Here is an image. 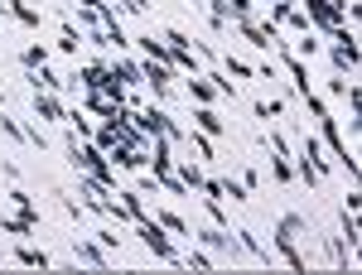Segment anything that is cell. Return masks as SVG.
<instances>
[{
    "label": "cell",
    "instance_id": "obj_24",
    "mask_svg": "<svg viewBox=\"0 0 362 275\" xmlns=\"http://www.w3.org/2000/svg\"><path fill=\"white\" fill-rule=\"evenodd\" d=\"M20 63H25V73H34V68H44V63H49V44H29L25 54H20Z\"/></svg>",
    "mask_w": 362,
    "mask_h": 275
},
{
    "label": "cell",
    "instance_id": "obj_16",
    "mask_svg": "<svg viewBox=\"0 0 362 275\" xmlns=\"http://www.w3.org/2000/svg\"><path fill=\"white\" fill-rule=\"evenodd\" d=\"M5 198L15 203V213H20V218H29V222H34V227H39V203H34V193H25V189H20V184H15V189L5 193Z\"/></svg>",
    "mask_w": 362,
    "mask_h": 275
},
{
    "label": "cell",
    "instance_id": "obj_11",
    "mask_svg": "<svg viewBox=\"0 0 362 275\" xmlns=\"http://www.w3.org/2000/svg\"><path fill=\"white\" fill-rule=\"evenodd\" d=\"M194 131H203V136H213V140H223V136H227V121H223L213 107H194Z\"/></svg>",
    "mask_w": 362,
    "mask_h": 275
},
{
    "label": "cell",
    "instance_id": "obj_4",
    "mask_svg": "<svg viewBox=\"0 0 362 275\" xmlns=\"http://www.w3.org/2000/svg\"><path fill=\"white\" fill-rule=\"evenodd\" d=\"M73 261L78 266H92V271H112V251L92 237H73Z\"/></svg>",
    "mask_w": 362,
    "mask_h": 275
},
{
    "label": "cell",
    "instance_id": "obj_25",
    "mask_svg": "<svg viewBox=\"0 0 362 275\" xmlns=\"http://www.w3.org/2000/svg\"><path fill=\"white\" fill-rule=\"evenodd\" d=\"M280 111H285L280 97H271V102H266V97H256V102H251V116H256V121H271V116H280Z\"/></svg>",
    "mask_w": 362,
    "mask_h": 275
},
{
    "label": "cell",
    "instance_id": "obj_35",
    "mask_svg": "<svg viewBox=\"0 0 362 275\" xmlns=\"http://www.w3.org/2000/svg\"><path fill=\"white\" fill-rule=\"evenodd\" d=\"M116 232H121V227H102V232H97V242H102L107 251H116V247H121V237H116Z\"/></svg>",
    "mask_w": 362,
    "mask_h": 275
},
{
    "label": "cell",
    "instance_id": "obj_27",
    "mask_svg": "<svg viewBox=\"0 0 362 275\" xmlns=\"http://www.w3.org/2000/svg\"><path fill=\"white\" fill-rule=\"evenodd\" d=\"M179 266H194V271H213V266H218V261H213V256H208V251H184V256H179Z\"/></svg>",
    "mask_w": 362,
    "mask_h": 275
},
{
    "label": "cell",
    "instance_id": "obj_39",
    "mask_svg": "<svg viewBox=\"0 0 362 275\" xmlns=\"http://www.w3.org/2000/svg\"><path fill=\"white\" fill-rule=\"evenodd\" d=\"M10 5H25V0H5V10H10Z\"/></svg>",
    "mask_w": 362,
    "mask_h": 275
},
{
    "label": "cell",
    "instance_id": "obj_13",
    "mask_svg": "<svg viewBox=\"0 0 362 275\" xmlns=\"http://www.w3.org/2000/svg\"><path fill=\"white\" fill-rule=\"evenodd\" d=\"M155 222L165 227L169 237H194V227L184 222V213H174V208H160V203H155Z\"/></svg>",
    "mask_w": 362,
    "mask_h": 275
},
{
    "label": "cell",
    "instance_id": "obj_7",
    "mask_svg": "<svg viewBox=\"0 0 362 275\" xmlns=\"http://www.w3.org/2000/svg\"><path fill=\"white\" fill-rule=\"evenodd\" d=\"M140 78L155 87V102H165L169 87H174V68H169V63H150V58H145V63H140Z\"/></svg>",
    "mask_w": 362,
    "mask_h": 275
},
{
    "label": "cell",
    "instance_id": "obj_40",
    "mask_svg": "<svg viewBox=\"0 0 362 275\" xmlns=\"http://www.w3.org/2000/svg\"><path fill=\"white\" fill-rule=\"evenodd\" d=\"M184 5H194V0H184Z\"/></svg>",
    "mask_w": 362,
    "mask_h": 275
},
{
    "label": "cell",
    "instance_id": "obj_36",
    "mask_svg": "<svg viewBox=\"0 0 362 275\" xmlns=\"http://www.w3.org/2000/svg\"><path fill=\"white\" fill-rule=\"evenodd\" d=\"M242 184H247V193H251V198H256V193H261V174H256V169H242Z\"/></svg>",
    "mask_w": 362,
    "mask_h": 275
},
{
    "label": "cell",
    "instance_id": "obj_29",
    "mask_svg": "<svg viewBox=\"0 0 362 275\" xmlns=\"http://www.w3.org/2000/svg\"><path fill=\"white\" fill-rule=\"evenodd\" d=\"M218 189H223L227 198H232V203H247V198H251L247 184H242V179H232V174H227V179H218Z\"/></svg>",
    "mask_w": 362,
    "mask_h": 275
},
{
    "label": "cell",
    "instance_id": "obj_5",
    "mask_svg": "<svg viewBox=\"0 0 362 275\" xmlns=\"http://www.w3.org/2000/svg\"><path fill=\"white\" fill-rule=\"evenodd\" d=\"M194 242L198 247H208V251H218V256H232V261H237V237H232V232H227V227H194Z\"/></svg>",
    "mask_w": 362,
    "mask_h": 275
},
{
    "label": "cell",
    "instance_id": "obj_10",
    "mask_svg": "<svg viewBox=\"0 0 362 275\" xmlns=\"http://www.w3.org/2000/svg\"><path fill=\"white\" fill-rule=\"evenodd\" d=\"M102 78H107V63H102V58H92V63H83V68H78L68 83L83 87V92H102Z\"/></svg>",
    "mask_w": 362,
    "mask_h": 275
},
{
    "label": "cell",
    "instance_id": "obj_26",
    "mask_svg": "<svg viewBox=\"0 0 362 275\" xmlns=\"http://www.w3.org/2000/svg\"><path fill=\"white\" fill-rule=\"evenodd\" d=\"M271 174H276V184H285V189L295 184V165H290L285 155H276V150H271Z\"/></svg>",
    "mask_w": 362,
    "mask_h": 275
},
{
    "label": "cell",
    "instance_id": "obj_12",
    "mask_svg": "<svg viewBox=\"0 0 362 275\" xmlns=\"http://www.w3.org/2000/svg\"><path fill=\"white\" fill-rule=\"evenodd\" d=\"M329 58H334V68L343 78H353V73H358V39H353V44H334Z\"/></svg>",
    "mask_w": 362,
    "mask_h": 275
},
{
    "label": "cell",
    "instance_id": "obj_18",
    "mask_svg": "<svg viewBox=\"0 0 362 275\" xmlns=\"http://www.w3.org/2000/svg\"><path fill=\"white\" fill-rule=\"evenodd\" d=\"M15 261H20V266H39V271H44V266H54V256H49V251L44 247H34V242H20V251H15Z\"/></svg>",
    "mask_w": 362,
    "mask_h": 275
},
{
    "label": "cell",
    "instance_id": "obj_28",
    "mask_svg": "<svg viewBox=\"0 0 362 275\" xmlns=\"http://www.w3.org/2000/svg\"><path fill=\"white\" fill-rule=\"evenodd\" d=\"M136 193H140V198H160V193H165V189H160V174H145V169H140Z\"/></svg>",
    "mask_w": 362,
    "mask_h": 275
},
{
    "label": "cell",
    "instance_id": "obj_8",
    "mask_svg": "<svg viewBox=\"0 0 362 275\" xmlns=\"http://www.w3.org/2000/svg\"><path fill=\"white\" fill-rule=\"evenodd\" d=\"M295 160H305V165L314 169L319 179L334 169V160H324V140H319V136H305V140H300V155H295Z\"/></svg>",
    "mask_w": 362,
    "mask_h": 275
},
{
    "label": "cell",
    "instance_id": "obj_6",
    "mask_svg": "<svg viewBox=\"0 0 362 275\" xmlns=\"http://www.w3.org/2000/svg\"><path fill=\"white\" fill-rule=\"evenodd\" d=\"M271 247H276V256H280V261H285V266H290L295 275H309V256L300 251V242H295V237L276 232V237H271Z\"/></svg>",
    "mask_w": 362,
    "mask_h": 275
},
{
    "label": "cell",
    "instance_id": "obj_21",
    "mask_svg": "<svg viewBox=\"0 0 362 275\" xmlns=\"http://www.w3.org/2000/svg\"><path fill=\"white\" fill-rule=\"evenodd\" d=\"M174 174L189 184V193H203V169H198L194 160H174Z\"/></svg>",
    "mask_w": 362,
    "mask_h": 275
},
{
    "label": "cell",
    "instance_id": "obj_32",
    "mask_svg": "<svg viewBox=\"0 0 362 275\" xmlns=\"http://www.w3.org/2000/svg\"><path fill=\"white\" fill-rule=\"evenodd\" d=\"M10 15H15L20 25H29V29H39V25H44V15H39V10H29V5H10Z\"/></svg>",
    "mask_w": 362,
    "mask_h": 275
},
{
    "label": "cell",
    "instance_id": "obj_2",
    "mask_svg": "<svg viewBox=\"0 0 362 275\" xmlns=\"http://www.w3.org/2000/svg\"><path fill=\"white\" fill-rule=\"evenodd\" d=\"M136 232H140V242H145V251H150L155 261H165V266H179V256H184V251L174 247V237H169V232H165V227H160L155 218H150V213H145V218H136Z\"/></svg>",
    "mask_w": 362,
    "mask_h": 275
},
{
    "label": "cell",
    "instance_id": "obj_34",
    "mask_svg": "<svg viewBox=\"0 0 362 275\" xmlns=\"http://www.w3.org/2000/svg\"><path fill=\"white\" fill-rule=\"evenodd\" d=\"M266 150H276V155H285V160L295 155V150H290V140H285V131H271V140H266Z\"/></svg>",
    "mask_w": 362,
    "mask_h": 275
},
{
    "label": "cell",
    "instance_id": "obj_15",
    "mask_svg": "<svg viewBox=\"0 0 362 275\" xmlns=\"http://www.w3.org/2000/svg\"><path fill=\"white\" fill-rule=\"evenodd\" d=\"M29 83H34V92H63V87H68V78H58L54 68H49V63H44V68H34V73H29Z\"/></svg>",
    "mask_w": 362,
    "mask_h": 275
},
{
    "label": "cell",
    "instance_id": "obj_30",
    "mask_svg": "<svg viewBox=\"0 0 362 275\" xmlns=\"http://www.w3.org/2000/svg\"><path fill=\"white\" fill-rule=\"evenodd\" d=\"M160 39H165L169 49H189V44H194V39H189V34H184L179 25H165V29H160Z\"/></svg>",
    "mask_w": 362,
    "mask_h": 275
},
{
    "label": "cell",
    "instance_id": "obj_33",
    "mask_svg": "<svg viewBox=\"0 0 362 275\" xmlns=\"http://www.w3.org/2000/svg\"><path fill=\"white\" fill-rule=\"evenodd\" d=\"M348 87H353V78H343V73H334V78L324 83V92H329V97H348Z\"/></svg>",
    "mask_w": 362,
    "mask_h": 275
},
{
    "label": "cell",
    "instance_id": "obj_38",
    "mask_svg": "<svg viewBox=\"0 0 362 275\" xmlns=\"http://www.w3.org/2000/svg\"><path fill=\"white\" fill-rule=\"evenodd\" d=\"M343 208H348V213H358V208H362V193H358V184L348 189V203H343Z\"/></svg>",
    "mask_w": 362,
    "mask_h": 275
},
{
    "label": "cell",
    "instance_id": "obj_17",
    "mask_svg": "<svg viewBox=\"0 0 362 275\" xmlns=\"http://www.w3.org/2000/svg\"><path fill=\"white\" fill-rule=\"evenodd\" d=\"M34 116L39 121H63V102L54 92H34Z\"/></svg>",
    "mask_w": 362,
    "mask_h": 275
},
{
    "label": "cell",
    "instance_id": "obj_14",
    "mask_svg": "<svg viewBox=\"0 0 362 275\" xmlns=\"http://www.w3.org/2000/svg\"><path fill=\"white\" fill-rule=\"evenodd\" d=\"M87 44V34L78 25H73V20H58V49H63V54H73L78 58V49H83Z\"/></svg>",
    "mask_w": 362,
    "mask_h": 275
},
{
    "label": "cell",
    "instance_id": "obj_3",
    "mask_svg": "<svg viewBox=\"0 0 362 275\" xmlns=\"http://www.w3.org/2000/svg\"><path fill=\"white\" fill-rule=\"evenodd\" d=\"M131 111H136V126L145 131V136H169V140L184 136V131H179V126H174L160 107H131Z\"/></svg>",
    "mask_w": 362,
    "mask_h": 275
},
{
    "label": "cell",
    "instance_id": "obj_22",
    "mask_svg": "<svg viewBox=\"0 0 362 275\" xmlns=\"http://www.w3.org/2000/svg\"><path fill=\"white\" fill-rule=\"evenodd\" d=\"M218 58H223L227 78H242V83H256V73H251V63H247V58H237V54H218Z\"/></svg>",
    "mask_w": 362,
    "mask_h": 275
},
{
    "label": "cell",
    "instance_id": "obj_19",
    "mask_svg": "<svg viewBox=\"0 0 362 275\" xmlns=\"http://www.w3.org/2000/svg\"><path fill=\"white\" fill-rule=\"evenodd\" d=\"M189 102H194V107H213V102H218V87H213L208 78H203V73H198L194 83H189Z\"/></svg>",
    "mask_w": 362,
    "mask_h": 275
},
{
    "label": "cell",
    "instance_id": "obj_37",
    "mask_svg": "<svg viewBox=\"0 0 362 275\" xmlns=\"http://www.w3.org/2000/svg\"><path fill=\"white\" fill-rule=\"evenodd\" d=\"M126 15H150V0H121Z\"/></svg>",
    "mask_w": 362,
    "mask_h": 275
},
{
    "label": "cell",
    "instance_id": "obj_9",
    "mask_svg": "<svg viewBox=\"0 0 362 275\" xmlns=\"http://www.w3.org/2000/svg\"><path fill=\"white\" fill-rule=\"evenodd\" d=\"M131 44H136V49L150 58V63H169V68H174V49H169L165 39H155V34H140V39H131ZM174 73H179V68H174Z\"/></svg>",
    "mask_w": 362,
    "mask_h": 275
},
{
    "label": "cell",
    "instance_id": "obj_31",
    "mask_svg": "<svg viewBox=\"0 0 362 275\" xmlns=\"http://www.w3.org/2000/svg\"><path fill=\"white\" fill-rule=\"evenodd\" d=\"M0 131H5V136L15 140V145H29V131H25V126H20V121H10L5 111H0Z\"/></svg>",
    "mask_w": 362,
    "mask_h": 275
},
{
    "label": "cell",
    "instance_id": "obj_1",
    "mask_svg": "<svg viewBox=\"0 0 362 275\" xmlns=\"http://www.w3.org/2000/svg\"><path fill=\"white\" fill-rule=\"evenodd\" d=\"M314 136L329 145V155H334V165L338 169H348V184H358V155L348 150V140H343V131H338V121H334V111H324V116H314Z\"/></svg>",
    "mask_w": 362,
    "mask_h": 275
},
{
    "label": "cell",
    "instance_id": "obj_20",
    "mask_svg": "<svg viewBox=\"0 0 362 275\" xmlns=\"http://www.w3.org/2000/svg\"><path fill=\"white\" fill-rule=\"evenodd\" d=\"M232 237H237V247H242V251H251V256H256V261H261V266H271V247H261V242H256V237H251L247 227H237V232H232Z\"/></svg>",
    "mask_w": 362,
    "mask_h": 275
},
{
    "label": "cell",
    "instance_id": "obj_23",
    "mask_svg": "<svg viewBox=\"0 0 362 275\" xmlns=\"http://www.w3.org/2000/svg\"><path fill=\"white\" fill-rule=\"evenodd\" d=\"M189 145L198 150V160H218V140L203 136V131H189Z\"/></svg>",
    "mask_w": 362,
    "mask_h": 275
}]
</instances>
